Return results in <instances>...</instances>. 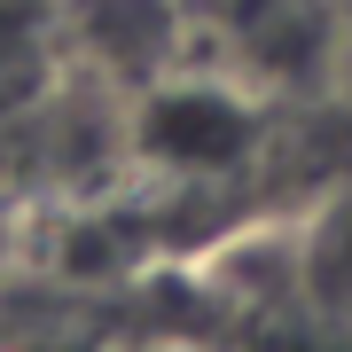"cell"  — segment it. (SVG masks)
Listing matches in <instances>:
<instances>
[{"instance_id":"obj_1","label":"cell","mask_w":352,"mask_h":352,"mask_svg":"<svg viewBox=\"0 0 352 352\" xmlns=\"http://www.w3.org/2000/svg\"><path fill=\"white\" fill-rule=\"evenodd\" d=\"M258 149H266V94L219 63L212 71L180 63L126 102V157L149 173L219 180V173H243Z\"/></svg>"},{"instance_id":"obj_2","label":"cell","mask_w":352,"mask_h":352,"mask_svg":"<svg viewBox=\"0 0 352 352\" xmlns=\"http://www.w3.org/2000/svg\"><path fill=\"white\" fill-rule=\"evenodd\" d=\"M55 39L87 87L133 102L164 71L196 63V8L188 0H55Z\"/></svg>"},{"instance_id":"obj_3","label":"cell","mask_w":352,"mask_h":352,"mask_svg":"<svg viewBox=\"0 0 352 352\" xmlns=\"http://www.w3.org/2000/svg\"><path fill=\"white\" fill-rule=\"evenodd\" d=\"M196 39H219V71L258 94L337 78V0H188Z\"/></svg>"},{"instance_id":"obj_4","label":"cell","mask_w":352,"mask_h":352,"mask_svg":"<svg viewBox=\"0 0 352 352\" xmlns=\"http://www.w3.org/2000/svg\"><path fill=\"white\" fill-rule=\"evenodd\" d=\"M289 258H298V289H305V305H314L321 321H352V188L329 196L321 212L298 227Z\"/></svg>"},{"instance_id":"obj_5","label":"cell","mask_w":352,"mask_h":352,"mask_svg":"<svg viewBox=\"0 0 352 352\" xmlns=\"http://www.w3.org/2000/svg\"><path fill=\"white\" fill-rule=\"evenodd\" d=\"M47 87H63V39H55L47 8L0 0V118L32 110Z\"/></svg>"},{"instance_id":"obj_6","label":"cell","mask_w":352,"mask_h":352,"mask_svg":"<svg viewBox=\"0 0 352 352\" xmlns=\"http://www.w3.org/2000/svg\"><path fill=\"white\" fill-rule=\"evenodd\" d=\"M337 24H344V39H337V71H352V0H337Z\"/></svg>"},{"instance_id":"obj_7","label":"cell","mask_w":352,"mask_h":352,"mask_svg":"<svg viewBox=\"0 0 352 352\" xmlns=\"http://www.w3.org/2000/svg\"><path fill=\"white\" fill-rule=\"evenodd\" d=\"M157 352H164V344H157Z\"/></svg>"}]
</instances>
